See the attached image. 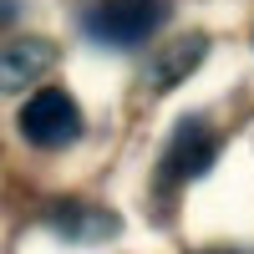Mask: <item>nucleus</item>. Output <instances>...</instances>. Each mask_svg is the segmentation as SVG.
<instances>
[{"instance_id": "39448f33", "label": "nucleus", "mask_w": 254, "mask_h": 254, "mask_svg": "<svg viewBox=\"0 0 254 254\" xmlns=\"http://www.w3.org/2000/svg\"><path fill=\"white\" fill-rule=\"evenodd\" d=\"M203 46H208L203 36H188V41H178V46H168V56L153 66V87H173V81H183L203 61Z\"/></svg>"}, {"instance_id": "f257e3e1", "label": "nucleus", "mask_w": 254, "mask_h": 254, "mask_svg": "<svg viewBox=\"0 0 254 254\" xmlns=\"http://www.w3.org/2000/svg\"><path fill=\"white\" fill-rule=\"evenodd\" d=\"M20 137L31 147H46V153H61L81 137V107L71 102V92L61 87H41L26 107H20Z\"/></svg>"}, {"instance_id": "f03ea898", "label": "nucleus", "mask_w": 254, "mask_h": 254, "mask_svg": "<svg viewBox=\"0 0 254 254\" xmlns=\"http://www.w3.org/2000/svg\"><path fill=\"white\" fill-rule=\"evenodd\" d=\"M163 20H168L163 0H107L87 15V36L102 46H142Z\"/></svg>"}, {"instance_id": "20e7f679", "label": "nucleus", "mask_w": 254, "mask_h": 254, "mask_svg": "<svg viewBox=\"0 0 254 254\" xmlns=\"http://www.w3.org/2000/svg\"><path fill=\"white\" fill-rule=\"evenodd\" d=\"M51 61H56L51 41H36V36L10 41V46L0 51V92H26V87H36V81L51 71Z\"/></svg>"}, {"instance_id": "7ed1b4c3", "label": "nucleus", "mask_w": 254, "mask_h": 254, "mask_svg": "<svg viewBox=\"0 0 254 254\" xmlns=\"http://www.w3.org/2000/svg\"><path fill=\"white\" fill-rule=\"evenodd\" d=\"M214 158H219V137L208 132V122L188 117V122H178V132H173V142H168V153H163V178L188 183V178L208 173Z\"/></svg>"}, {"instance_id": "423d86ee", "label": "nucleus", "mask_w": 254, "mask_h": 254, "mask_svg": "<svg viewBox=\"0 0 254 254\" xmlns=\"http://www.w3.org/2000/svg\"><path fill=\"white\" fill-rule=\"evenodd\" d=\"M10 15H15V0H0V26H5Z\"/></svg>"}]
</instances>
